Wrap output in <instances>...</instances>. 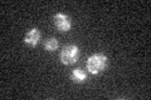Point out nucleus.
<instances>
[{"label":"nucleus","mask_w":151,"mask_h":100,"mask_svg":"<svg viewBox=\"0 0 151 100\" xmlns=\"http://www.w3.org/2000/svg\"><path fill=\"white\" fill-rule=\"evenodd\" d=\"M107 66V56L103 53H94L87 59V70L92 75L102 73Z\"/></svg>","instance_id":"1"},{"label":"nucleus","mask_w":151,"mask_h":100,"mask_svg":"<svg viewBox=\"0 0 151 100\" xmlns=\"http://www.w3.org/2000/svg\"><path fill=\"white\" fill-rule=\"evenodd\" d=\"M79 58V48L74 44H69L65 45L59 54V59L60 63L64 65H72Z\"/></svg>","instance_id":"2"},{"label":"nucleus","mask_w":151,"mask_h":100,"mask_svg":"<svg viewBox=\"0 0 151 100\" xmlns=\"http://www.w3.org/2000/svg\"><path fill=\"white\" fill-rule=\"evenodd\" d=\"M53 20H54L55 28L60 33H67L70 30V28H72V20H70V18L64 13H57L53 18Z\"/></svg>","instance_id":"3"},{"label":"nucleus","mask_w":151,"mask_h":100,"mask_svg":"<svg viewBox=\"0 0 151 100\" xmlns=\"http://www.w3.org/2000/svg\"><path fill=\"white\" fill-rule=\"evenodd\" d=\"M40 36H42V34H40L39 29H37V28H33V29H30L25 34L24 43H25L27 45H29V46H35V45L39 44Z\"/></svg>","instance_id":"4"},{"label":"nucleus","mask_w":151,"mask_h":100,"mask_svg":"<svg viewBox=\"0 0 151 100\" xmlns=\"http://www.w3.org/2000/svg\"><path fill=\"white\" fill-rule=\"evenodd\" d=\"M70 79L73 80L76 84H83L87 82V73L82 68H76L70 73Z\"/></svg>","instance_id":"5"},{"label":"nucleus","mask_w":151,"mask_h":100,"mask_svg":"<svg viewBox=\"0 0 151 100\" xmlns=\"http://www.w3.org/2000/svg\"><path fill=\"white\" fill-rule=\"evenodd\" d=\"M58 46H59V43H58V40H57L55 38H48V39L45 40V43H44V49L47 51H49V53L55 51L57 49H58Z\"/></svg>","instance_id":"6"}]
</instances>
